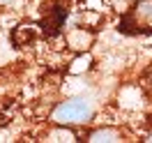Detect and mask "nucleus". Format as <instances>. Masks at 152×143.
<instances>
[{
	"label": "nucleus",
	"instance_id": "nucleus-1",
	"mask_svg": "<svg viewBox=\"0 0 152 143\" xmlns=\"http://www.w3.org/2000/svg\"><path fill=\"white\" fill-rule=\"evenodd\" d=\"M95 113V106L88 97H67L51 111V120L56 125H86Z\"/></svg>",
	"mask_w": 152,
	"mask_h": 143
},
{
	"label": "nucleus",
	"instance_id": "nucleus-2",
	"mask_svg": "<svg viewBox=\"0 0 152 143\" xmlns=\"http://www.w3.org/2000/svg\"><path fill=\"white\" fill-rule=\"evenodd\" d=\"M122 28L134 35L152 32V0H136L124 14Z\"/></svg>",
	"mask_w": 152,
	"mask_h": 143
},
{
	"label": "nucleus",
	"instance_id": "nucleus-3",
	"mask_svg": "<svg viewBox=\"0 0 152 143\" xmlns=\"http://www.w3.org/2000/svg\"><path fill=\"white\" fill-rule=\"evenodd\" d=\"M65 42L67 48L74 51V53H86L92 48L95 44V30L88 28V26H74L65 32Z\"/></svg>",
	"mask_w": 152,
	"mask_h": 143
},
{
	"label": "nucleus",
	"instance_id": "nucleus-4",
	"mask_svg": "<svg viewBox=\"0 0 152 143\" xmlns=\"http://www.w3.org/2000/svg\"><path fill=\"white\" fill-rule=\"evenodd\" d=\"M86 141L88 143H120L124 141V134L118 127H97L92 132H88Z\"/></svg>",
	"mask_w": 152,
	"mask_h": 143
},
{
	"label": "nucleus",
	"instance_id": "nucleus-5",
	"mask_svg": "<svg viewBox=\"0 0 152 143\" xmlns=\"http://www.w3.org/2000/svg\"><path fill=\"white\" fill-rule=\"evenodd\" d=\"M44 141H51V143H76L81 141L78 139V134L69 127V125H56L53 122V127L46 132V136H44Z\"/></svg>",
	"mask_w": 152,
	"mask_h": 143
},
{
	"label": "nucleus",
	"instance_id": "nucleus-6",
	"mask_svg": "<svg viewBox=\"0 0 152 143\" xmlns=\"http://www.w3.org/2000/svg\"><path fill=\"white\" fill-rule=\"evenodd\" d=\"M90 65H92V58H90V53H78V56L74 58V62H72V67H69V74H83V72H88L90 69Z\"/></svg>",
	"mask_w": 152,
	"mask_h": 143
},
{
	"label": "nucleus",
	"instance_id": "nucleus-7",
	"mask_svg": "<svg viewBox=\"0 0 152 143\" xmlns=\"http://www.w3.org/2000/svg\"><path fill=\"white\" fill-rule=\"evenodd\" d=\"M26 0H0V10H19Z\"/></svg>",
	"mask_w": 152,
	"mask_h": 143
},
{
	"label": "nucleus",
	"instance_id": "nucleus-8",
	"mask_svg": "<svg viewBox=\"0 0 152 143\" xmlns=\"http://www.w3.org/2000/svg\"><path fill=\"white\" fill-rule=\"evenodd\" d=\"M145 141H148V143H152V132L148 134V136H145Z\"/></svg>",
	"mask_w": 152,
	"mask_h": 143
}]
</instances>
